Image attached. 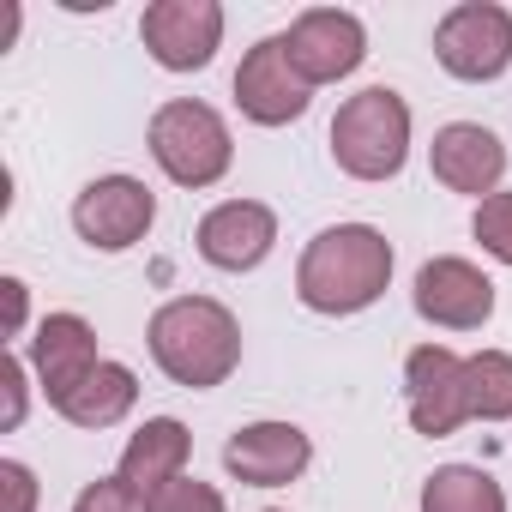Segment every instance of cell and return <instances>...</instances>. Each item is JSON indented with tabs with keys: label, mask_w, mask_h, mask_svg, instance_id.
Masks as SVG:
<instances>
[{
	"label": "cell",
	"mask_w": 512,
	"mask_h": 512,
	"mask_svg": "<svg viewBox=\"0 0 512 512\" xmlns=\"http://www.w3.org/2000/svg\"><path fill=\"white\" fill-rule=\"evenodd\" d=\"M392 278V241L368 223H338L308 241L296 266V296L314 314H362L386 296Z\"/></svg>",
	"instance_id": "cell-1"
},
{
	"label": "cell",
	"mask_w": 512,
	"mask_h": 512,
	"mask_svg": "<svg viewBox=\"0 0 512 512\" xmlns=\"http://www.w3.org/2000/svg\"><path fill=\"white\" fill-rule=\"evenodd\" d=\"M151 356L175 386H223L241 362V326L211 296H175L151 314Z\"/></svg>",
	"instance_id": "cell-2"
},
{
	"label": "cell",
	"mask_w": 512,
	"mask_h": 512,
	"mask_svg": "<svg viewBox=\"0 0 512 512\" xmlns=\"http://www.w3.org/2000/svg\"><path fill=\"white\" fill-rule=\"evenodd\" d=\"M410 151V109L398 91L368 85L332 115V157L356 181H392Z\"/></svg>",
	"instance_id": "cell-3"
},
{
	"label": "cell",
	"mask_w": 512,
	"mask_h": 512,
	"mask_svg": "<svg viewBox=\"0 0 512 512\" xmlns=\"http://www.w3.org/2000/svg\"><path fill=\"white\" fill-rule=\"evenodd\" d=\"M151 157L169 181L181 187H211L229 175V127L211 103H193V97H175L151 115Z\"/></svg>",
	"instance_id": "cell-4"
},
{
	"label": "cell",
	"mask_w": 512,
	"mask_h": 512,
	"mask_svg": "<svg viewBox=\"0 0 512 512\" xmlns=\"http://www.w3.org/2000/svg\"><path fill=\"white\" fill-rule=\"evenodd\" d=\"M434 55L452 79H500L512 67V13L494 0H464L434 25Z\"/></svg>",
	"instance_id": "cell-5"
},
{
	"label": "cell",
	"mask_w": 512,
	"mask_h": 512,
	"mask_svg": "<svg viewBox=\"0 0 512 512\" xmlns=\"http://www.w3.org/2000/svg\"><path fill=\"white\" fill-rule=\"evenodd\" d=\"M139 37H145L157 67L193 73L223 43V7L217 0H157V7H145V19H139Z\"/></svg>",
	"instance_id": "cell-6"
},
{
	"label": "cell",
	"mask_w": 512,
	"mask_h": 512,
	"mask_svg": "<svg viewBox=\"0 0 512 512\" xmlns=\"http://www.w3.org/2000/svg\"><path fill=\"white\" fill-rule=\"evenodd\" d=\"M308 79L290 67V49L284 37H266V43H253L247 61L235 67V103L247 121H260V127H284V121H302L308 115Z\"/></svg>",
	"instance_id": "cell-7"
},
{
	"label": "cell",
	"mask_w": 512,
	"mask_h": 512,
	"mask_svg": "<svg viewBox=\"0 0 512 512\" xmlns=\"http://www.w3.org/2000/svg\"><path fill=\"white\" fill-rule=\"evenodd\" d=\"M284 49H290V67L308 79V85H332V79H350L368 55V37H362V19L356 13H338V7H314L302 13L290 31H284Z\"/></svg>",
	"instance_id": "cell-8"
},
{
	"label": "cell",
	"mask_w": 512,
	"mask_h": 512,
	"mask_svg": "<svg viewBox=\"0 0 512 512\" xmlns=\"http://www.w3.org/2000/svg\"><path fill=\"white\" fill-rule=\"evenodd\" d=\"M151 217H157V199H151V187L133 181V175H103V181H91V187L73 199V229H79L91 247H103V253L133 247V241L151 229Z\"/></svg>",
	"instance_id": "cell-9"
},
{
	"label": "cell",
	"mask_w": 512,
	"mask_h": 512,
	"mask_svg": "<svg viewBox=\"0 0 512 512\" xmlns=\"http://www.w3.org/2000/svg\"><path fill=\"white\" fill-rule=\"evenodd\" d=\"M404 392H410V422H416V434H428V440L458 434V422H470V404H464V362H458L446 344L410 350V362H404Z\"/></svg>",
	"instance_id": "cell-10"
},
{
	"label": "cell",
	"mask_w": 512,
	"mask_h": 512,
	"mask_svg": "<svg viewBox=\"0 0 512 512\" xmlns=\"http://www.w3.org/2000/svg\"><path fill=\"white\" fill-rule=\"evenodd\" d=\"M314 446L296 422H253V428H235L229 446H223V464L229 476L253 482V488H284L308 470Z\"/></svg>",
	"instance_id": "cell-11"
},
{
	"label": "cell",
	"mask_w": 512,
	"mask_h": 512,
	"mask_svg": "<svg viewBox=\"0 0 512 512\" xmlns=\"http://www.w3.org/2000/svg\"><path fill=\"white\" fill-rule=\"evenodd\" d=\"M416 314L446 332H476L494 314V284L470 260H428L416 272Z\"/></svg>",
	"instance_id": "cell-12"
},
{
	"label": "cell",
	"mask_w": 512,
	"mask_h": 512,
	"mask_svg": "<svg viewBox=\"0 0 512 512\" xmlns=\"http://www.w3.org/2000/svg\"><path fill=\"white\" fill-rule=\"evenodd\" d=\"M272 241H278V217L260 199H229V205L205 211V223H199V253L217 272H253L272 253Z\"/></svg>",
	"instance_id": "cell-13"
},
{
	"label": "cell",
	"mask_w": 512,
	"mask_h": 512,
	"mask_svg": "<svg viewBox=\"0 0 512 512\" xmlns=\"http://www.w3.org/2000/svg\"><path fill=\"white\" fill-rule=\"evenodd\" d=\"M434 181H446L452 193H494L500 187V175H506V145L488 133V127H476V121H452V127H440L434 133Z\"/></svg>",
	"instance_id": "cell-14"
},
{
	"label": "cell",
	"mask_w": 512,
	"mask_h": 512,
	"mask_svg": "<svg viewBox=\"0 0 512 512\" xmlns=\"http://www.w3.org/2000/svg\"><path fill=\"white\" fill-rule=\"evenodd\" d=\"M31 362H37V374H43V392H49V404H61L103 356H97V332L79 320V314H49L43 326H37V338H31Z\"/></svg>",
	"instance_id": "cell-15"
},
{
	"label": "cell",
	"mask_w": 512,
	"mask_h": 512,
	"mask_svg": "<svg viewBox=\"0 0 512 512\" xmlns=\"http://www.w3.org/2000/svg\"><path fill=\"white\" fill-rule=\"evenodd\" d=\"M181 464H187V428H181L175 416H157V422H145V428L127 440V452H121V482L151 500V494H163L169 482H181Z\"/></svg>",
	"instance_id": "cell-16"
},
{
	"label": "cell",
	"mask_w": 512,
	"mask_h": 512,
	"mask_svg": "<svg viewBox=\"0 0 512 512\" xmlns=\"http://www.w3.org/2000/svg\"><path fill=\"white\" fill-rule=\"evenodd\" d=\"M133 398H139V380H133V368H121V362H97L55 410L73 422V428H115L127 410H133Z\"/></svg>",
	"instance_id": "cell-17"
},
{
	"label": "cell",
	"mask_w": 512,
	"mask_h": 512,
	"mask_svg": "<svg viewBox=\"0 0 512 512\" xmlns=\"http://www.w3.org/2000/svg\"><path fill=\"white\" fill-rule=\"evenodd\" d=\"M422 512H506V494L476 464H446L422 488Z\"/></svg>",
	"instance_id": "cell-18"
},
{
	"label": "cell",
	"mask_w": 512,
	"mask_h": 512,
	"mask_svg": "<svg viewBox=\"0 0 512 512\" xmlns=\"http://www.w3.org/2000/svg\"><path fill=\"white\" fill-rule=\"evenodd\" d=\"M464 404L482 422H506L512 416V356L506 350H482L464 362Z\"/></svg>",
	"instance_id": "cell-19"
},
{
	"label": "cell",
	"mask_w": 512,
	"mask_h": 512,
	"mask_svg": "<svg viewBox=\"0 0 512 512\" xmlns=\"http://www.w3.org/2000/svg\"><path fill=\"white\" fill-rule=\"evenodd\" d=\"M476 241L494 253L500 266H512V193H488L476 205Z\"/></svg>",
	"instance_id": "cell-20"
},
{
	"label": "cell",
	"mask_w": 512,
	"mask_h": 512,
	"mask_svg": "<svg viewBox=\"0 0 512 512\" xmlns=\"http://www.w3.org/2000/svg\"><path fill=\"white\" fill-rule=\"evenodd\" d=\"M73 512H151V500H145L139 488H127L121 476H97V482L73 500Z\"/></svg>",
	"instance_id": "cell-21"
},
{
	"label": "cell",
	"mask_w": 512,
	"mask_h": 512,
	"mask_svg": "<svg viewBox=\"0 0 512 512\" xmlns=\"http://www.w3.org/2000/svg\"><path fill=\"white\" fill-rule=\"evenodd\" d=\"M151 512H223V494L199 476H181L163 494H151Z\"/></svg>",
	"instance_id": "cell-22"
},
{
	"label": "cell",
	"mask_w": 512,
	"mask_h": 512,
	"mask_svg": "<svg viewBox=\"0 0 512 512\" xmlns=\"http://www.w3.org/2000/svg\"><path fill=\"white\" fill-rule=\"evenodd\" d=\"M0 488H7V512H31V506H37V476H31L19 458L0 464Z\"/></svg>",
	"instance_id": "cell-23"
},
{
	"label": "cell",
	"mask_w": 512,
	"mask_h": 512,
	"mask_svg": "<svg viewBox=\"0 0 512 512\" xmlns=\"http://www.w3.org/2000/svg\"><path fill=\"white\" fill-rule=\"evenodd\" d=\"M0 386H7V428H19L25 422V368H19V356L0 362Z\"/></svg>",
	"instance_id": "cell-24"
},
{
	"label": "cell",
	"mask_w": 512,
	"mask_h": 512,
	"mask_svg": "<svg viewBox=\"0 0 512 512\" xmlns=\"http://www.w3.org/2000/svg\"><path fill=\"white\" fill-rule=\"evenodd\" d=\"M0 296H7V338H19L25 332V284L7 278V284H0Z\"/></svg>",
	"instance_id": "cell-25"
}]
</instances>
